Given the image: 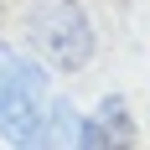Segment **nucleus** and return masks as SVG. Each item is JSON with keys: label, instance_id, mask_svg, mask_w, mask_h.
I'll use <instances>...</instances> for the list:
<instances>
[{"label": "nucleus", "instance_id": "obj_2", "mask_svg": "<svg viewBox=\"0 0 150 150\" xmlns=\"http://www.w3.org/2000/svg\"><path fill=\"white\" fill-rule=\"evenodd\" d=\"M36 114H42V73L26 62H0V129L31 140Z\"/></svg>", "mask_w": 150, "mask_h": 150}, {"label": "nucleus", "instance_id": "obj_1", "mask_svg": "<svg viewBox=\"0 0 150 150\" xmlns=\"http://www.w3.org/2000/svg\"><path fill=\"white\" fill-rule=\"evenodd\" d=\"M26 31L36 42V52L52 67H62V73H78L93 57V26H88V16L78 11V0H36Z\"/></svg>", "mask_w": 150, "mask_h": 150}, {"label": "nucleus", "instance_id": "obj_3", "mask_svg": "<svg viewBox=\"0 0 150 150\" xmlns=\"http://www.w3.org/2000/svg\"><path fill=\"white\" fill-rule=\"evenodd\" d=\"M129 140H135V124L124 119L119 98H109V104L98 109V119L83 124V145H129Z\"/></svg>", "mask_w": 150, "mask_h": 150}]
</instances>
